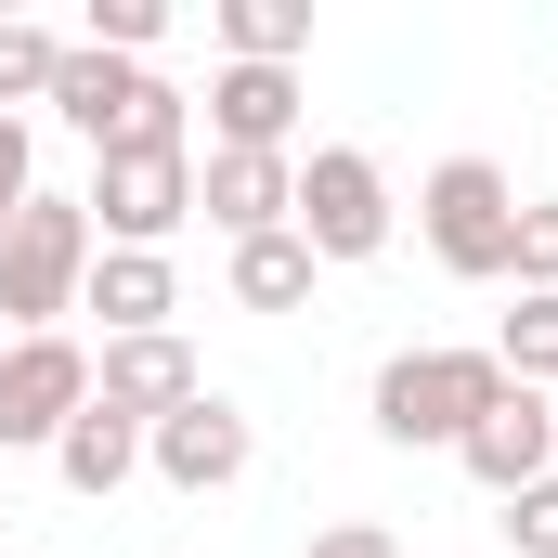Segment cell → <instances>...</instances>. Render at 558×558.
Here are the masks:
<instances>
[{
    "mask_svg": "<svg viewBox=\"0 0 558 558\" xmlns=\"http://www.w3.org/2000/svg\"><path fill=\"white\" fill-rule=\"evenodd\" d=\"M78 286H92V208L78 195H26L0 221V325L52 338V312H78Z\"/></svg>",
    "mask_w": 558,
    "mask_h": 558,
    "instance_id": "6da1fadb",
    "label": "cell"
},
{
    "mask_svg": "<svg viewBox=\"0 0 558 558\" xmlns=\"http://www.w3.org/2000/svg\"><path fill=\"white\" fill-rule=\"evenodd\" d=\"M92 247H169L182 221H195V143L182 131H143V143H118L105 169H92Z\"/></svg>",
    "mask_w": 558,
    "mask_h": 558,
    "instance_id": "7a4b0ae2",
    "label": "cell"
},
{
    "mask_svg": "<svg viewBox=\"0 0 558 558\" xmlns=\"http://www.w3.org/2000/svg\"><path fill=\"white\" fill-rule=\"evenodd\" d=\"M494 390H507V364H494V351H390V364H377V428H390L403 454H416V441L454 454L468 428L494 416Z\"/></svg>",
    "mask_w": 558,
    "mask_h": 558,
    "instance_id": "3957f363",
    "label": "cell"
},
{
    "mask_svg": "<svg viewBox=\"0 0 558 558\" xmlns=\"http://www.w3.org/2000/svg\"><path fill=\"white\" fill-rule=\"evenodd\" d=\"M416 221H428V260H441V274L494 286V274H507V247H520V182H507L494 156H441L428 195H416Z\"/></svg>",
    "mask_w": 558,
    "mask_h": 558,
    "instance_id": "277c9868",
    "label": "cell"
},
{
    "mask_svg": "<svg viewBox=\"0 0 558 558\" xmlns=\"http://www.w3.org/2000/svg\"><path fill=\"white\" fill-rule=\"evenodd\" d=\"M299 247H312V260H377V247H390V182H377L364 143H325V156L299 169Z\"/></svg>",
    "mask_w": 558,
    "mask_h": 558,
    "instance_id": "5b68a950",
    "label": "cell"
},
{
    "mask_svg": "<svg viewBox=\"0 0 558 558\" xmlns=\"http://www.w3.org/2000/svg\"><path fill=\"white\" fill-rule=\"evenodd\" d=\"M92 403V351L52 325V338H13L0 351V454H26V441H65V416Z\"/></svg>",
    "mask_w": 558,
    "mask_h": 558,
    "instance_id": "8992f818",
    "label": "cell"
},
{
    "mask_svg": "<svg viewBox=\"0 0 558 558\" xmlns=\"http://www.w3.org/2000/svg\"><path fill=\"white\" fill-rule=\"evenodd\" d=\"M247 454H260V441H247V416H234L221 390H195L182 416L143 428V468H156L169 494H221V481H247Z\"/></svg>",
    "mask_w": 558,
    "mask_h": 558,
    "instance_id": "52a82bcc",
    "label": "cell"
},
{
    "mask_svg": "<svg viewBox=\"0 0 558 558\" xmlns=\"http://www.w3.org/2000/svg\"><path fill=\"white\" fill-rule=\"evenodd\" d=\"M208 377H195V351L182 338H105V364H92V403H118L131 428H156V416H182Z\"/></svg>",
    "mask_w": 558,
    "mask_h": 558,
    "instance_id": "ba28073f",
    "label": "cell"
},
{
    "mask_svg": "<svg viewBox=\"0 0 558 558\" xmlns=\"http://www.w3.org/2000/svg\"><path fill=\"white\" fill-rule=\"evenodd\" d=\"M454 454H468L494 494H533V481L558 468V403H546V390H494V416L468 428Z\"/></svg>",
    "mask_w": 558,
    "mask_h": 558,
    "instance_id": "9c48e42d",
    "label": "cell"
},
{
    "mask_svg": "<svg viewBox=\"0 0 558 558\" xmlns=\"http://www.w3.org/2000/svg\"><path fill=\"white\" fill-rule=\"evenodd\" d=\"M78 312H105V338H169V312H182V274H169V247H92V286H78Z\"/></svg>",
    "mask_w": 558,
    "mask_h": 558,
    "instance_id": "30bf717a",
    "label": "cell"
},
{
    "mask_svg": "<svg viewBox=\"0 0 558 558\" xmlns=\"http://www.w3.org/2000/svg\"><path fill=\"white\" fill-rule=\"evenodd\" d=\"M195 208H208L234 247H247V234H286V221H299V169H286V156H221V143H208Z\"/></svg>",
    "mask_w": 558,
    "mask_h": 558,
    "instance_id": "8fae6325",
    "label": "cell"
},
{
    "mask_svg": "<svg viewBox=\"0 0 558 558\" xmlns=\"http://www.w3.org/2000/svg\"><path fill=\"white\" fill-rule=\"evenodd\" d=\"M208 118H221V156H286V131H299V65H221L208 78Z\"/></svg>",
    "mask_w": 558,
    "mask_h": 558,
    "instance_id": "7c38bea8",
    "label": "cell"
},
{
    "mask_svg": "<svg viewBox=\"0 0 558 558\" xmlns=\"http://www.w3.org/2000/svg\"><path fill=\"white\" fill-rule=\"evenodd\" d=\"M52 468H65V494H92V507H105V494L143 468V428L118 416V403H78V416H65V441H52Z\"/></svg>",
    "mask_w": 558,
    "mask_h": 558,
    "instance_id": "4fadbf2b",
    "label": "cell"
},
{
    "mask_svg": "<svg viewBox=\"0 0 558 558\" xmlns=\"http://www.w3.org/2000/svg\"><path fill=\"white\" fill-rule=\"evenodd\" d=\"M312 274H325V260L299 247V221H286V234H247V247H234V299H247V312H299V299H312Z\"/></svg>",
    "mask_w": 558,
    "mask_h": 558,
    "instance_id": "5bb4252c",
    "label": "cell"
},
{
    "mask_svg": "<svg viewBox=\"0 0 558 558\" xmlns=\"http://www.w3.org/2000/svg\"><path fill=\"white\" fill-rule=\"evenodd\" d=\"M221 52L234 65H299L312 52V0H221Z\"/></svg>",
    "mask_w": 558,
    "mask_h": 558,
    "instance_id": "9a60e30c",
    "label": "cell"
},
{
    "mask_svg": "<svg viewBox=\"0 0 558 558\" xmlns=\"http://www.w3.org/2000/svg\"><path fill=\"white\" fill-rule=\"evenodd\" d=\"M494 364H507V390H546V377H558V299L520 286V312L494 325Z\"/></svg>",
    "mask_w": 558,
    "mask_h": 558,
    "instance_id": "2e32d148",
    "label": "cell"
},
{
    "mask_svg": "<svg viewBox=\"0 0 558 558\" xmlns=\"http://www.w3.org/2000/svg\"><path fill=\"white\" fill-rule=\"evenodd\" d=\"M52 65H65V39L0 13V118H13V105H52Z\"/></svg>",
    "mask_w": 558,
    "mask_h": 558,
    "instance_id": "e0dca14e",
    "label": "cell"
},
{
    "mask_svg": "<svg viewBox=\"0 0 558 558\" xmlns=\"http://www.w3.org/2000/svg\"><path fill=\"white\" fill-rule=\"evenodd\" d=\"M156 39H169V13H156V0H92V52H118V65H131V52H156Z\"/></svg>",
    "mask_w": 558,
    "mask_h": 558,
    "instance_id": "ac0fdd59",
    "label": "cell"
},
{
    "mask_svg": "<svg viewBox=\"0 0 558 558\" xmlns=\"http://www.w3.org/2000/svg\"><path fill=\"white\" fill-rule=\"evenodd\" d=\"M507 274L533 286V299H558V208H520V247H507Z\"/></svg>",
    "mask_w": 558,
    "mask_h": 558,
    "instance_id": "d6986e66",
    "label": "cell"
},
{
    "mask_svg": "<svg viewBox=\"0 0 558 558\" xmlns=\"http://www.w3.org/2000/svg\"><path fill=\"white\" fill-rule=\"evenodd\" d=\"M507 546H520V558H558V468L533 481V494H507Z\"/></svg>",
    "mask_w": 558,
    "mask_h": 558,
    "instance_id": "ffe728a7",
    "label": "cell"
},
{
    "mask_svg": "<svg viewBox=\"0 0 558 558\" xmlns=\"http://www.w3.org/2000/svg\"><path fill=\"white\" fill-rule=\"evenodd\" d=\"M39 195V169H26V118H0V221Z\"/></svg>",
    "mask_w": 558,
    "mask_h": 558,
    "instance_id": "44dd1931",
    "label": "cell"
},
{
    "mask_svg": "<svg viewBox=\"0 0 558 558\" xmlns=\"http://www.w3.org/2000/svg\"><path fill=\"white\" fill-rule=\"evenodd\" d=\"M312 558H403V546H390L377 520H325V533H312Z\"/></svg>",
    "mask_w": 558,
    "mask_h": 558,
    "instance_id": "7402d4cb",
    "label": "cell"
},
{
    "mask_svg": "<svg viewBox=\"0 0 558 558\" xmlns=\"http://www.w3.org/2000/svg\"><path fill=\"white\" fill-rule=\"evenodd\" d=\"M0 558H13V546H0Z\"/></svg>",
    "mask_w": 558,
    "mask_h": 558,
    "instance_id": "603a6c76",
    "label": "cell"
}]
</instances>
